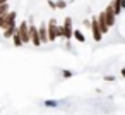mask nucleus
<instances>
[{"label":"nucleus","mask_w":125,"mask_h":115,"mask_svg":"<svg viewBox=\"0 0 125 115\" xmlns=\"http://www.w3.org/2000/svg\"><path fill=\"white\" fill-rule=\"evenodd\" d=\"M67 7V0H57V9H65Z\"/></svg>","instance_id":"nucleus-17"},{"label":"nucleus","mask_w":125,"mask_h":115,"mask_svg":"<svg viewBox=\"0 0 125 115\" xmlns=\"http://www.w3.org/2000/svg\"><path fill=\"white\" fill-rule=\"evenodd\" d=\"M104 12V17H106V24L110 26V29L115 26V23H116V14H115V11H113V7H111V4H108V7L103 11Z\"/></svg>","instance_id":"nucleus-4"},{"label":"nucleus","mask_w":125,"mask_h":115,"mask_svg":"<svg viewBox=\"0 0 125 115\" xmlns=\"http://www.w3.org/2000/svg\"><path fill=\"white\" fill-rule=\"evenodd\" d=\"M38 33H40V40H41V45L48 43V26L45 23H41L38 26Z\"/></svg>","instance_id":"nucleus-8"},{"label":"nucleus","mask_w":125,"mask_h":115,"mask_svg":"<svg viewBox=\"0 0 125 115\" xmlns=\"http://www.w3.org/2000/svg\"><path fill=\"white\" fill-rule=\"evenodd\" d=\"M91 34H93V40L94 41H101L103 40V33H101L99 24H98V16H93L91 17Z\"/></svg>","instance_id":"nucleus-2"},{"label":"nucleus","mask_w":125,"mask_h":115,"mask_svg":"<svg viewBox=\"0 0 125 115\" xmlns=\"http://www.w3.org/2000/svg\"><path fill=\"white\" fill-rule=\"evenodd\" d=\"M72 76H74L72 70H62V77H63V79H70Z\"/></svg>","instance_id":"nucleus-16"},{"label":"nucleus","mask_w":125,"mask_h":115,"mask_svg":"<svg viewBox=\"0 0 125 115\" xmlns=\"http://www.w3.org/2000/svg\"><path fill=\"white\" fill-rule=\"evenodd\" d=\"M63 40H67V41H70V38L74 36V26H72V17H65L63 19Z\"/></svg>","instance_id":"nucleus-3"},{"label":"nucleus","mask_w":125,"mask_h":115,"mask_svg":"<svg viewBox=\"0 0 125 115\" xmlns=\"http://www.w3.org/2000/svg\"><path fill=\"white\" fill-rule=\"evenodd\" d=\"M110 4H111V7H113V11H115L116 16L123 12V9H122V0H111Z\"/></svg>","instance_id":"nucleus-10"},{"label":"nucleus","mask_w":125,"mask_h":115,"mask_svg":"<svg viewBox=\"0 0 125 115\" xmlns=\"http://www.w3.org/2000/svg\"><path fill=\"white\" fill-rule=\"evenodd\" d=\"M17 33H19V36H21V40H22L24 45L31 43V34H29V24H28V21H22L17 26Z\"/></svg>","instance_id":"nucleus-1"},{"label":"nucleus","mask_w":125,"mask_h":115,"mask_svg":"<svg viewBox=\"0 0 125 115\" xmlns=\"http://www.w3.org/2000/svg\"><path fill=\"white\" fill-rule=\"evenodd\" d=\"M43 105H45L46 108H55V106H58V101H57V100H45Z\"/></svg>","instance_id":"nucleus-15"},{"label":"nucleus","mask_w":125,"mask_h":115,"mask_svg":"<svg viewBox=\"0 0 125 115\" xmlns=\"http://www.w3.org/2000/svg\"><path fill=\"white\" fill-rule=\"evenodd\" d=\"M120 76H122V77H123V79H125V67H123V69H122V70H120Z\"/></svg>","instance_id":"nucleus-20"},{"label":"nucleus","mask_w":125,"mask_h":115,"mask_svg":"<svg viewBox=\"0 0 125 115\" xmlns=\"http://www.w3.org/2000/svg\"><path fill=\"white\" fill-rule=\"evenodd\" d=\"M9 12H10V5H9V2H7V4H4V5H0V17L7 16Z\"/></svg>","instance_id":"nucleus-13"},{"label":"nucleus","mask_w":125,"mask_h":115,"mask_svg":"<svg viewBox=\"0 0 125 115\" xmlns=\"http://www.w3.org/2000/svg\"><path fill=\"white\" fill-rule=\"evenodd\" d=\"M48 7L50 9H57V2L55 0H48Z\"/></svg>","instance_id":"nucleus-18"},{"label":"nucleus","mask_w":125,"mask_h":115,"mask_svg":"<svg viewBox=\"0 0 125 115\" xmlns=\"http://www.w3.org/2000/svg\"><path fill=\"white\" fill-rule=\"evenodd\" d=\"M46 26H48V41L52 43V41H55V40L58 38V36H57V26H58V24H57V19H50Z\"/></svg>","instance_id":"nucleus-6"},{"label":"nucleus","mask_w":125,"mask_h":115,"mask_svg":"<svg viewBox=\"0 0 125 115\" xmlns=\"http://www.w3.org/2000/svg\"><path fill=\"white\" fill-rule=\"evenodd\" d=\"M115 79H116L115 76H104V81H106V82H113Z\"/></svg>","instance_id":"nucleus-19"},{"label":"nucleus","mask_w":125,"mask_h":115,"mask_svg":"<svg viewBox=\"0 0 125 115\" xmlns=\"http://www.w3.org/2000/svg\"><path fill=\"white\" fill-rule=\"evenodd\" d=\"M16 17H17V12H16V11H10V12L5 16V21H4V29L16 26ZM4 29H2V31H4Z\"/></svg>","instance_id":"nucleus-7"},{"label":"nucleus","mask_w":125,"mask_h":115,"mask_svg":"<svg viewBox=\"0 0 125 115\" xmlns=\"http://www.w3.org/2000/svg\"><path fill=\"white\" fill-rule=\"evenodd\" d=\"M98 24H99V29L103 34H106L110 31V26L106 24V17H104V12H99L98 14Z\"/></svg>","instance_id":"nucleus-9"},{"label":"nucleus","mask_w":125,"mask_h":115,"mask_svg":"<svg viewBox=\"0 0 125 115\" xmlns=\"http://www.w3.org/2000/svg\"><path fill=\"white\" fill-rule=\"evenodd\" d=\"M12 43H14V46H17V48L24 45V43H22V40H21V36H19V33H16V34L12 36Z\"/></svg>","instance_id":"nucleus-14"},{"label":"nucleus","mask_w":125,"mask_h":115,"mask_svg":"<svg viewBox=\"0 0 125 115\" xmlns=\"http://www.w3.org/2000/svg\"><path fill=\"white\" fill-rule=\"evenodd\" d=\"M16 33H17V26H12V28H7V29L2 31L4 38H10V40H12V36H14Z\"/></svg>","instance_id":"nucleus-11"},{"label":"nucleus","mask_w":125,"mask_h":115,"mask_svg":"<svg viewBox=\"0 0 125 115\" xmlns=\"http://www.w3.org/2000/svg\"><path fill=\"white\" fill-rule=\"evenodd\" d=\"M29 34H31V43L34 46H41V40H40V33H38V26H34V23H29Z\"/></svg>","instance_id":"nucleus-5"},{"label":"nucleus","mask_w":125,"mask_h":115,"mask_svg":"<svg viewBox=\"0 0 125 115\" xmlns=\"http://www.w3.org/2000/svg\"><path fill=\"white\" fill-rule=\"evenodd\" d=\"M9 0H0V5H4V4H7Z\"/></svg>","instance_id":"nucleus-21"},{"label":"nucleus","mask_w":125,"mask_h":115,"mask_svg":"<svg viewBox=\"0 0 125 115\" xmlns=\"http://www.w3.org/2000/svg\"><path fill=\"white\" fill-rule=\"evenodd\" d=\"M75 41H79V43H84L86 41V36H84V33L82 31H79V29H74V36H72Z\"/></svg>","instance_id":"nucleus-12"}]
</instances>
